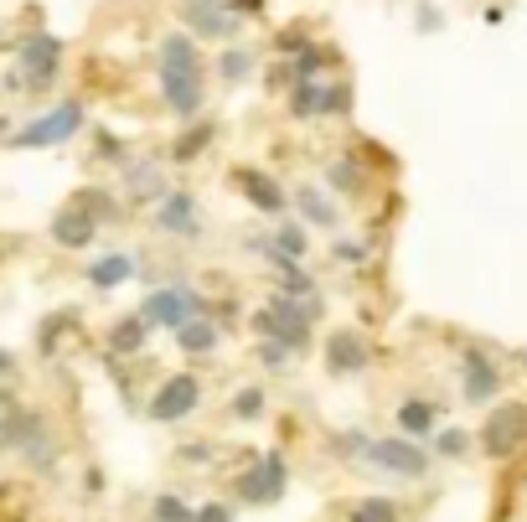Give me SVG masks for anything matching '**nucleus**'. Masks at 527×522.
I'll return each instance as SVG.
<instances>
[{
  "mask_svg": "<svg viewBox=\"0 0 527 522\" xmlns=\"http://www.w3.org/2000/svg\"><path fill=\"white\" fill-rule=\"evenodd\" d=\"M347 114H352V83L347 78H336V83L321 78V109H316V119H347Z\"/></svg>",
  "mask_w": 527,
  "mask_h": 522,
  "instance_id": "31",
  "label": "nucleus"
},
{
  "mask_svg": "<svg viewBox=\"0 0 527 522\" xmlns=\"http://www.w3.org/2000/svg\"><path fill=\"white\" fill-rule=\"evenodd\" d=\"M460 393H465V404H476V409L502 393V367L491 362L486 347H465L460 352Z\"/></svg>",
  "mask_w": 527,
  "mask_h": 522,
  "instance_id": "11",
  "label": "nucleus"
},
{
  "mask_svg": "<svg viewBox=\"0 0 527 522\" xmlns=\"http://www.w3.org/2000/svg\"><path fill=\"white\" fill-rule=\"evenodd\" d=\"M367 445H372L367 429H341V435H331V450H336L341 460H362V455H367Z\"/></svg>",
  "mask_w": 527,
  "mask_h": 522,
  "instance_id": "36",
  "label": "nucleus"
},
{
  "mask_svg": "<svg viewBox=\"0 0 527 522\" xmlns=\"http://www.w3.org/2000/svg\"><path fill=\"white\" fill-rule=\"evenodd\" d=\"M150 347V326L140 321V316H119L114 326H109V357H140Z\"/></svg>",
  "mask_w": 527,
  "mask_h": 522,
  "instance_id": "23",
  "label": "nucleus"
},
{
  "mask_svg": "<svg viewBox=\"0 0 527 522\" xmlns=\"http://www.w3.org/2000/svg\"><path fill=\"white\" fill-rule=\"evenodd\" d=\"M202 52L186 32H171L161 37V104L176 114V119H197L202 114Z\"/></svg>",
  "mask_w": 527,
  "mask_h": 522,
  "instance_id": "1",
  "label": "nucleus"
},
{
  "mask_svg": "<svg viewBox=\"0 0 527 522\" xmlns=\"http://www.w3.org/2000/svg\"><path fill=\"white\" fill-rule=\"evenodd\" d=\"M11 378H16V352L0 347V383H11Z\"/></svg>",
  "mask_w": 527,
  "mask_h": 522,
  "instance_id": "45",
  "label": "nucleus"
},
{
  "mask_svg": "<svg viewBox=\"0 0 527 522\" xmlns=\"http://www.w3.org/2000/svg\"><path fill=\"white\" fill-rule=\"evenodd\" d=\"M150 331H176L186 321H197V316H212V300L192 285H155L145 300H140V311H135Z\"/></svg>",
  "mask_w": 527,
  "mask_h": 522,
  "instance_id": "4",
  "label": "nucleus"
},
{
  "mask_svg": "<svg viewBox=\"0 0 527 522\" xmlns=\"http://www.w3.org/2000/svg\"><path fill=\"white\" fill-rule=\"evenodd\" d=\"M393 419H398L403 440H429L434 429H440V409H434L429 398H403V404L393 409Z\"/></svg>",
  "mask_w": 527,
  "mask_h": 522,
  "instance_id": "19",
  "label": "nucleus"
},
{
  "mask_svg": "<svg viewBox=\"0 0 527 522\" xmlns=\"http://www.w3.org/2000/svg\"><path fill=\"white\" fill-rule=\"evenodd\" d=\"M83 125H88L83 104H78V99H62L57 109H47V114H37V119H26L21 130H11V145H16V150H52V145H68Z\"/></svg>",
  "mask_w": 527,
  "mask_h": 522,
  "instance_id": "6",
  "label": "nucleus"
},
{
  "mask_svg": "<svg viewBox=\"0 0 527 522\" xmlns=\"http://www.w3.org/2000/svg\"><path fill=\"white\" fill-rule=\"evenodd\" d=\"M290 207L300 212V223H310V228H336V218H341V212H336V202L321 192V187H300L295 197H290Z\"/></svg>",
  "mask_w": 527,
  "mask_h": 522,
  "instance_id": "21",
  "label": "nucleus"
},
{
  "mask_svg": "<svg viewBox=\"0 0 527 522\" xmlns=\"http://www.w3.org/2000/svg\"><path fill=\"white\" fill-rule=\"evenodd\" d=\"M336 63V52L331 47H321V42H310L300 57H290V68H295V83H316L326 68Z\"/></svg>",
  "mask_w": 527,
  "mask_h": 522,
  "instance_id": "30",
  "label": "nucleus"
},
{
  "mask_svg": "<svg viewBox=\"0 0 527 522\" xmlns=\"http://www.w3.org/2000/svg\"><path fill=\"white\" fill-rule=\"evenodd\" d=\"M522 362H527V352H522Z\"/></svg>",
  "mask_w": 527,
  "mask_h": 522,
  "instance_id": "50",
  "label": "nucleus"
},
{
  "mask_svg": "<svg viewBox=\"0 0 527 522\" xmlns=\"http://www.w3.org/2000/svg\"><path fill=\"white\" fill-rule=\"evenodd\" d=\"M310 243H305V223L295 218H279L274 233H269V259H285V264H305Z\"/></svg>",
  "mask_w": 527,
  "mask_h": 522,
  "instance_id": "22",
  "label": "nucleus"
},
{
  "mask_svg": "<svg viewBox=\"0 0 527 522\" xmlns=\"http://www.w3.org/2000/svg\"><path fill=\"white\" fill-rule=\"evenodd\" d=\"M0 140H11V119L6 114H0Z\"/></svg>",
  "mask_w": 527,
  "mask_h": 522,
  "instance_id": "48",
  "label": "nucleus"
},
{
  "mask_svg": "<svg viewBox=\"0 0 527 522\" xmlns=\"http://www.w3.org/2000/svg\"><path fill=\"white\" fill-rule=\"evenodd\" d=\"M16 78L21 94H47V88L62 78V37L52 32H31L16 47Z\"/></svg>",
  "mask_w": 527,
  "mask_h": 522,
  "instance_id": "7",
  "label": "nucleus"
},
{
  "mask_svg": "<svg viewBox=\"0 0 527 522\" xmlns=\"http://www.w3.org/2000/svg\"><path fill=\"white\" fill-rule=\"evenodd\" d=\"M212 140H217V125H212V119H186V130L171 140V161H176V166H192Z\"/></svg>",
  "mask_w": 527,
  "mask_h": 522,
  "instance_id": "24",
  "label": "nucleus"
},
{
  "mask_svg": "<svg viewBox=\"0 0 527 522\" xmlns=\"http://www.w3.org/2000/svg\"><path fill=\"white\" fill-rule=\"evenodd\" d=\"M233 187L243 192V202L254 207V212H264V218H285L290 212V197H285V187H279V181L264 171V166H238L233 171Z\"/></svg>",
  "mask_w": 527,
  "mask_h": 522,
  "instance_id": "12",
  "label": "nucleus"
},
{
  "mask_svg": "<svg viewBox=\"0 0 527 522\" xmlns=\"http://www.w3.org/2000/svg\"><path fill=\"white\" fill-rule=\"evenodd\" d=\"M192 522H233V507L228 502H202V507H192Z\"/></svg>",
  "mask_w": 527,
  "mask_h": 522,
  "instance_id": "42",
  "label": "nucleus"
},
{
  "mask_svg": "<svg viewBox=\"0 0 527 522\" xmlns=\"http://www.w3.org/2000/svg\"><path fill=\"white\" fill-rule=\"evenodd\" d=\"M186 6H192V0H186Z\"/></svg>",
  "mask_w": 527,
  "mask_h": 522,
  "instance_id": "51",
  "label": "nucleus"
},
{
  "mask_svg": "<svg viewBox=\"0 0 527 522\" xmlns=\"http://www.w3.org/2000/svg\"><path fill=\"white\" fill-rule=\"evenodd\" d=\"M197 409H202V378H192V373H166L161 383H155V393H150L145 419H155V424H181V419H192Z\"/></svg>",
  "mask_w": 527,
  "mask_h": 522,
  "instance_id": "8",
  "label": "nucleus"
},
{
  "mask_svg": "<svg viewBox=\"0 0 527 522\" xmlns=\"http://www.w3.org/2000/svg\"><path fill=\"white\" fill-rule=\"evenodd\" d=\"M362 460H367V466H378V471H388V476H398V481H419V476H429V450H424L419 440H403V435L372 440Z\"/></svg>",
  "mask_w": 527,
  "mask_h": 522,
  "instance_id": "9",
  "label": "nucleus"
},
{
  "mask_svg": "<svg viewBox=\"0 0 527 522\" xmlns=\"http://www.w3.org/2000/svg\"><path fill=\"white\" fill-rule=\"evenodd\" d=\"M83 486H88V491H104V471H99V466H88V476H83Z\"/></svg>",
  "mask_w": 527,
  "mask_h": 522,
  "instance_id": "47",
  "label": "nucleus"
},
{
  "mask_svg": "<svg viewBox=\"0 0 527 522\" xmlns=\"http://www.w3.org/2000/svg\"><path fill=\"white\" fill-rule=\"evenodd\" d=\"M135 274H140V259H135L130 249H109V254H93V259H88V285L99 290V295L130 285Z\"/></svg>",
  "mask_w": 527,
  "mask_h": 522,
  "instance_id": "17",
  "label": "nucleus"
},
{
  "mask_svg": "<svg viewBox=\"0 0 527 522\" xmlns=\"http://www.w3.org/2000/svg\"><path fill=\"white\" fill-rule=\"evenodd\" d=\"M155 228L171 233V238H197L202 233V202L186 187H171L161 202H155Z\"/></svg>",
  "mask_w": 527,
  "mask_h": 522,
  "instance_id": "15",
  "label": "nucleus"
},
{
  "mask_svg": "<svg viewBox=\"0 0 527 522\" xmlns=\"http://www.w3.org/2000/svg\"><path fill=\"white\" fill-rule=\"evenodd\" d=\"M93 161H109V166H130V145H124L119 135H109V130H93Z\"/></svg>",
  "mask_w": 527,
  "mask_h": 522,
  "instance_id": "32",
  "label": "nucleus"
},
{
  "mask_svg": "<svg viewBox=\"0 0 527 522\" xmlns=\"http://www.w3.org/2000/svg\"><path fill=\"white\" fill-rule=\"evenodd\" d=\"M522 440H527V409L522 404H502L481 424V450L491 460H512L522 450Z\"/></svg>",
  "mask_w": 527,
  "mask_h": 522,
  "instance_id": "10",
  "label": "nucleus"
},
{
  "mask_svg": "<svg viewBox=\"0 0 527 522\" xmlns=\"http://www.w3.org/2000/svg\"><path fill=\"white\" fill-rule=\"evenodd\" d=\"M119 187H124L119 202H130V207H155V202L171 192V181H166L161 161H130V166L119 171Z\"/></svg>",
  "mask_w": 527,
  "mask_h": 522,
  "instance_id": "16",
  "label": "nucleus"
},
{
  "mask_svg": "<svg viewBox=\"0 0 527 522\" xmlns=\"http://www.w3.org/2000/svg\"><path fill=\"white\" fill-rule=\"evenodd\" d=\"M347 522H398V502L393 497H362Z\"/></svg>",
  "mask_w": 527,
  "mask_h": 522,
  "instance_id": "33",
  "label": "nucleus"
},
{
  "mask_svg": "<svg viewBox=\"0 0 527 522\" xmlns=\"http://www.w3.org/2000/svg\"><path fill=\"white\" fill-rule=\"evenodd\" d=\"M326 187L341 192V197H362V192H367V176H362V166H357L352 156H341V161L326 166Z\"/></svg>",
  "mask_w": 527,
  "mask_h": 522,
  "instance_id": "27",
  "label": "nucleus"
},
{
  "mask_svg": "<svg viewBox=\"0 0 527 522\" xmlns=\"http://www.w3.org/2000/svg\"><path fill=\"white\" fill-rule=\"evenodd\" d=\"M150 522H192V507L176 491H161V497L150 502Z\"/></svg>",
  "mask_w": 527,
  "mask_h": 522,
  "instance_id": "35",
  "label": "nucleus"
},
{
  "mask_svg": "<svg viewBox=\"0 0 527 522\" xmlns=\"http://www.w3.org/2000/svg\"><path fill=\"white\" fill-rule=\"evenodd\" d=\"M176 460H181V466H212V440H186L176 450Z\"/></svg>",
  "mask_w": 527,
  "mask_h": 522,
  "instance_id": "40",
  "label": "nucleus"
},
{
  "mask_svg": "<svg viewBox=\"0 0 527 522\" xmlns=\"http://www.w3.org/2000/svg\"><path fill=\"white\" fill-rule=\"evenodd\" d=\"M259 362L269 367V373H285V367H290V352L279 347V342H259Z\"/></svg>",
  "mask_w": 527,
  "mask_h": 522,
  "instance_id": "41",
  "label": "nucleus"
},
{
  "mask_svg": "<svg viewBox=\"0 0 527 522\" xmlns=\"http://www.w3.org/2000/svg\"><path fill=\"white\" fill-rule=\"evenodd\" d=\"M321 362H326L331 378H357L372 367V342L362 331H331L326 347H321Z\"/></svg>",
  "mask_w": 527,
  "mask_h": 522,
  "instance_id": "13",
  "label": "nucleus"
},
{
  "mask_svg": "<svg viewBox=\"0 0 527 522\" xmlns=\"http://www.w3.org/2000/svg\"><path fill=\"white\" fill-rule=\"evenodd\" d=\"M0 414H6V455H21L31 471L52 476L62 445H57V435H52L47 414H37V409H0Z\"/></svg>",
  "mask_w": 527,
  "mask_h": 522,
  "instance_id": "3",
  "label": "nucleus"
},
{
  "mask_svg": "<svg viewBox=\"0 0 527 522\" xmlns=\"http://www.w3.org/2000/svg\"><path fill=\"white\" fill-rule=\"evenodd\" d=\"M217 342H223V331H217V321H212V316H197V321L176 326V347H181L186 357H212V352H217Z\"/></svg>",
  "mask_w": 527,
  "mask_h": 522,
  "instance_id": "25",
  "label": "nucleus"
},
{
  "mask_svg": "<svg viewBox=\"0 0 527 522\" xmlns=\"http://www.w3.org/2000/svg\"><path fill=\"white\" fill-rule=\"evenodd\" d=\"M440 26V11H429V6H419V32H434Z\"/></svg>",
  "mask_w": 527,
  "mask_h": 522,
  "instance_id": "46",
  "label": "nucleus"
},
{
  "mask_svg": "<svg viewBox=\"0 0 527 522\" xmlns=\"http://www.w3.org/2000/svg\"><path fill=\"white\" fill-rule=\"evenodd\" d=\"M465 450H471V435H465V429H434V455L440 460H460Z\"/></svg>",
  "mask_w": 527,
  "mask_h": 522,
  "instance_id": "37",
  "label": "nucleus"
},
{
  "mask_svg": "<svg viewBox=\"0 0 527 522\" xmlns=\"http://www.w3.org/2000/svg\"><path fill=\"white\" fill-rule=\"evenodd\" d=\"M68 207H78L83 218H93L99 228L124 218V202H119V192H109V187H78V192L68 197Z\"/></svg>",
  "mask_w": 527,
  "mask_h": 522,
  "instance_id": "20",
  "label": "nucleus"
},
{
  "mask_svg": "<svg viewBox=\"0 0 527 522\" xmlns=\"http://www.w3.org/2000/svg\"><path fill=\"white\" fill-rule=\"evenodd\" d=\"M52 243L57 249H68V254H83V249H93V238H99V223L93 218H83L78 207H62V212H52Z\"/></svg>",
  "mask_w": 527,
  "mask_h": 522,
  "instance_id": "18",
  "label": "nucleus"
},
{
  "mask_svg": "<svg viewBox=\"0 0 527 522\" xmlns=\"http://www.w3.org/2000/svg\"><path fill=\"white\" fill-rule=\"evenodd\" d=\"M233 491H238V502H248V507H274L290 491V460H285V450L248 455V466L238 471Z\"/></svg>",
  "mask_w": 527,
  "mask_h": 522,
  "instance_id": "5",
  "label": "nucleus"
},
{
  "mask_svg": "<svg viewBox=\"0 0 527 522\" xmlns=\"http://www.w3.org/2000/svg\"><path fill=\"white\" fill-rule=\"evenodd\" d=\"M269 88H274V94H290V83H295V68L285 63V57H279V63L269 68V78H264Z\"/></svg>",
  "mask_w": 527,
  "mask_h": 522,
  "instance_id": "43",
  "label": "nucleus"
},
{
  "mask_svg": "<svg viewBox=\"0 0 527 522\" xmlns=\"http://www.w3.org/2000/svg\"><path fill=\"white\" fill-rule=\"evenodd\" d=\"M331 259H336V264H347V269H362V264H367V243H357V238H341L336 249H331Z\"/></svg>",
  "mask_w": 527,
  "mask_h": 522,
  "instance_id": "39",
  "label": "nucleus"
},
{
  "mask_svg": "<svg viewBox=\"0 0 527 522\" xmlns=\"http://www.w3.org/2000/svg\"><path fill=\"white\" fill-rule=\"evenodd\" d=\"M0 455H6V414H0Z\"/></svg>",
  "mask_w": 527,
  "mask_h": 522,
  "instance_id": "49",
  "label": "nucleus"
},
{
  "mask_svg": "<svg viewBox=\"0 0 527 522\" xmlns=\"http://www.w3.org/2000/svg\"><path fill=\"white\" fill-rule=\"evenodd\" d=\"M264 409H269V393H264L259 383H248V388H238V393H233L228 419H233V424H259V419H264Z\"/></svg>",
  "mask_w": 527,
  "mask_h": 522,
  "instance_id": "28",
  "label": "nucleus"
},
{
  "mask_svg": "<svg viewBox=\"0 0 527 522\" xmlns=\"http://www.w3.org/2000/svg\"><path fill=\"white\" fill-rule=\"evenodd\" d=\"M254 52H248V47H223V57H217V78H223L228 88H238V83H248V78H254Z\"/></svg>",
  "mask_w": 527,
  "mask_h": 522,
  "instance_id": "29",
  "label": "nucleus"
},
{
  "mask_svg": "<svg viewBox=\"0 0 527 522\" xmlns=\"http://www.w3.org/2000/svg\"><path fill=\"white\" fill-rule=\"evenodd\" d=\"M248 326H254V336H259V342H279L290 357L310 352V342H316V336H310V331H316V321L305 316L300 295H279V290H274V295L259 305L254 316H248Z\"/></svg>",
  "mask_w": 527,
  "mask_h": 522,
  "instance_id": "2",
  "label": "nucleus"
},
{
  "mask_svg": "<svg viewBox=\"0 0 527 522\" xmlns=\"http://www.w3.org/2000/svg\"><path fill=\"white\" fill-rule=\"evenodd\" d=\"M83 326V316L73 311H52V316H42V326H37V357H57V347L68 342V331H78Z\"/></svg>",
  "mask_w": 527,
  "mask_h": 522,
  "instance_id": "26",
  "label": "nucleus"
},
{
  "mask_svg": "<svg viewBox=\"0 0 527 522\" xmlns=\"http://www.w3.org/2000/svg\"><path fill=\"white\" fill-rule=\"evenodd\" d=\"M238 26L243 21L223 6V0H192V6H186V37L192 42H233Z\"/></svg>",
  "mask_w": 527,
  "mask_h": 522,
  "instance_id": "14",
  "label": "nucleus"
},
{
  "mask_svg": "<svg viewBox=\"0 0 527 522\" xmlns=\"http://www.w3.org/2000/svg\"><path fill=\"white\" fill-rule=\"evenodd\" d=\"M223 6H228L238 21H254V16H264V0H223Z\"/></svg>",
  "mask_w": 527,
  "mask_h": 522,
  "instance_id": "44",
  "label": "nucleus"
},
{
  "mask_svg": "<svg viewBox=\"0 0 527 522\" xmlns=\"http://www.w3.org/2000/svg\"><path fill=\"white\" fill-rule=\"evenodd\" d=\"M310 47V37H305V26H285V32H274V52L279 57H285V63H290V57H300Z\"/></svg>",
  "mask_w": 527,
  "mask_h": 522,
  "instance_id": "38",
  "label": "nucleus"
},
{
  "mask_svg": "<svg viewBox=\"0 0 527 522\" xmlns=\"http://www.w3.org/2000/svg\"><path fill=\"white\" fill-rule=\"evenodd\" d=\"M321 109V78L316 83H290V114L295 119H316Z\"/></svg>",
  "mask_w": 527,
  "mask_h": 522,
  "instance_id": "34",
  "label": "nucleus"
}]
</instances>
